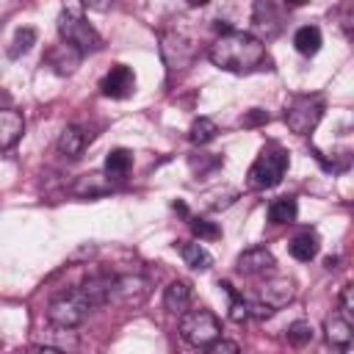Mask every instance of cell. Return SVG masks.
I'll return each instance as SVG.
<instances>
[{
	"label": "cell",
	"instance_id": "12",
	"mask_svg": "<svg viewBox=\"0 0 354 354\" xmlns=\"http://www.w3.org/2000/svg\"><path fill=\"white\" fill-rule=\"evenodd\" d=\"M91 138H94L91 130H86V127H80V124H69V127H64L61 136H58V152H61L64 158H80L83 149L91 144Z\"/></svg>",
	"mask_w": 354,
	"mask_h": 354
},
{
	"label": "cell",
	"instance_id": "21",
	"mask_svg": "<svg viewBox=\"0 0 354 354\" xmlns=\"http://www.w3.org/2000/svg\"><path fill=\"white\" fill-rule=\"evenodd\" d=\"M299 216V205L293 196H279L268 205V221L271 224H293Z\"/></svg>",
	"mask_w": 354,
	"mask_h": 354
},
{
	"label": "cell",
	"instance_id": "15",
	"mask_svg": "<svg viewBox=\"0 0 354 354\" xmlns=\"http://www.w3.org/2000/svg\"><path fill=\"white\" fill-rule=\"evenodd\" d=\"M174 249L180 252L183 263H185L188 268H194V271H207V268L213 266L210 252H207L202 243H196V241H177Z\"/></svg>",
	"mask_w": 354,
	"mask_h": 354
},
{
	"label": "cell",
	"instance_id": "10",
	"mask_svg": "<svg viewBox=\"0 0 354 354\" xmlns=\"http://www.w3.org/2000/svg\"><path fill=\"white\" fill-rule=\"evenodd\" d=\"M274 266H277V260H274V254H271L266 246H252V249L241 252L238 260H235V268H238V274H243V277L268 274V271H274Z\"/></svg>",
	"mask_w": 354,
	"mask_h": 354
},
{
	"label": "cell",
	"instance_id": "24",
	"mask_svg": "<svg viewBox=\"0 0 354 354\" xmlns=\"http://www.w3.org/2000/svg\"><path fill=\"white\" fill-rule=\"evenodd\" d=\"M108 191H111V183H105L102 174H83L75 183V194H80V196H97V194H108Z\"/></svg>",
	"mask_w": 354,
	"mask_h": 354
},
{
	"label": "cell",
	"instance_id": "26",
	"mask_svg": "<svg viewBox=\"0 0 354 354\" xmlns=\"http://www.w3.org/2000/svg\"><path fill=\"white\" fill-rule=\"evenodd\" d=\"M33 44H36V30H33V28H19V30L14 33L11 47H8V55H11V58H17V55L28 53Z\"/></svg>",
	"mask_w": 354,
	"mask_h": 354
},
{
	"label": "cell",
	"instance_id": "22",
	"mask_svg": "<svg viewBox=\"0 0 354 354\" xmlns=\"http://www.w3.org/2000/svg\"><path fill=\"white\" fill-rule=\"evenodd\" d=\"M133 169V152L130 149H111L108 155H105V174L108 177H124L127 171Z\"/></svg>",
	"mask_w": 354,
	"mask_h": 354
},
{
	"label": "cell",
	"instance_id": "32",
	"mask_svg": "<svg viewBox=\"0 0 354 354\" xmlns=\"http://www.w3.org/2000/svg\"><path fill=\"white\" fill-rule=\"evenodd\" d=\"M271 315H274V307H268L266 301H249V318L263 321V318H271Z\"/></svg>",
	"mask_w": 354,
	"mask_h": 354
},
{
	"label": "cell",
	"instance_id": "9",
	"mask_svg": "<svg viewBox=\"0 0 354 354\" xmlns=\"http://www.w3.org/2000/svg\"><path fill=\"white\" fill-rule=\"evenodd\" d=\"M100 91L105 97H111V100H127L136 91V75H133V69L124 66V64H113L105 72V77L100 80Z\"/></svg>",
	"mask_w": 354,
	"mask_h": 354
},
{
	"label": "cell",
	"instance_id": "19",
	"mask_svg": "<svg viewBox=\"0 0 354 354\" xmlns=\"http://www.w3.org/2000/svg\"><path fill=\"white\" fill-rule=\"evenodd\" d=\"M324 329H326V340L332 346H337V348H348L351 346V337H354L351 321H346L343 315H329Z\"/></svg>",
	"mask_w": 354,
	"mask_h": 354
},
{
	"label": "cell",
	"instance_id": "30",
	"mask_svg": "<svg viewBox=\"0 0 354 354\" xmlns=\"http://www.w3.org/2000/svg\"><path fill=\"white\" fill-rule=\"evenodd\" d=\"M241 124L243 127H254V124H268V113L260 111V108H252L246 116H241Z\"/></svg>",
	"mask_w": 354,
	"mask_h": 354
},
{
	"label": "cell",
	"instance_id": "11",
	"mask_svg": "<svg viewBox=\"0 0 354 354\" xmlns=\"http://www.w3.org/2000/svg\"><path fill=\"white\" fill-rule=\"evenodd\" d=\"M44 61H47V66H50L55 75H72V72L80 66L83 53H80L77 47L66 44V41H58V44H53V47L47 50Z\"/></svg>",
	"mask_w": 354,
	"mask_h": 354
},
{
	"label": "cell",
	"instance_id": "20",
	"mask_svg": "<svg viewBox=\"0 0 354 354\" xmlns=\"http://www.w3.org/2000/svg\"><path fill=\"white\" fill-rule=\"evenodd\" d=\"M321 30L315 28V25H301L296 33H293V47L301 53V55H315L318 50H321Z\"/></svg>",
	"mask_w": 354,
	"mask_h": 354
},
{
	"label": "cell",
	"instance_id": "6",
	"mask_svg": "<svg viewBox=\"0 0 354 354\" xmlns=\"http://www.w3.org/2000/svg\"><path fill=\"white\" fill-rule=\"evenodd\" d=\"M180 337L196 348H207L216 337H221V324L210 310H185L180 315Z\"/></svg>",
	"mask_w": 354,
	"mask_h": 354
},
{
	"label": "cell",
	"instance_id": "36",
	"mask_svg": "<svg viewBox=\"0 0 354 354\" xmlns=\"http://www.w3.org/2000/svg\"><path fill=\"white\" fill-rule=\"evenodd\" d=\"M288 6H304V3H310V0H285Z\"/></svg>",
	"mask_w": 354,
	"mask_h": 354
},
{
	"label": "cell",
	"instance_id": "8",
	"mask_svg": "<svg viewBox=\"0 0 354 354\" xmlns=\"http://www.w3.org/2000/svg\"><path fill=\"white\" fill-rule=\"evenodd\" d=\"M149 293V282L138 274H113L111 282V301L116 304H141Z\"/></svg>",
	"mask_w": 354,
	"mask_h": 354
},
{
	"label": "cell",
	"instance_id": "4",
	"mask_svg": "<svg viewBox=\"0 0 354 354\" xmlns=\"http://www.w3.org/2000/svg\"><path fill=\"white\" fill-rule=\"evenodd\" d=\"M324 111L326 105L321 94H293L285 105V124L296 136H310L318 127Z\"/></svg>",
	"mask_w": 354,
	"mask_h": 354
},
{
	"label": "cell",
	"instance_id": "27",
	"mask_svg": "<svg viewBox=\"0 0 354 354\" xmlns=\"http://www.w3.org/2000/svg\"><path fill=\"white\" fill-rule=\"evenodd\" d=\"M188 227L199 241H216L221 235V230L213 221H205V218H196V216H188Z\"/></svg>",
	"mask_w": 354,
	"mask_h": 354
},
{
	"label": "cell",
	"instance_id": "18",
	"mask_svg": "<svg viewBox=\"0 0 354 354\" xmlns=\"http://www.w3.org/2000/svg\"><path fill=\"white\" fill-rule=\"evenodd\" d=\"M318 246H321L318 235H315L313 230H304V232H299V235L288 243V252H290V257L307 263V260H313V257L318 254Z\"/></svg>",
	"mask_w": 354,
	"mask_h": 354
},
{
	"label": "cell",
	"instance_id": "16",
	"mask_svg": "<svg viewBox=\"0 0 354 354\" xmlns=\"http://www.w3.org/2000/svg\"><path fill=\"white\" fill-rule=\"evenodd\" d=\"M163 304H166V310L171 315H183L188 310V304H191V288H188V282H183V279L169 282L166 290H163Z\"/></svg>",
	"mask_w": 354,
	"mask_h": 354
},
{
	"label": "cell",
	"instance_id": "3",
	"mask_svg": "<svg viewBox=\"0 0 354 354\" xmlns=\"http://www.w3.org/2000/svg\"><path fill=\"white\" fill-rule=\"evenodd\" d=\"M285 171H288V152L277 141H268L260 149V155L254 158V163L249 166L246 183L254 191H266V188L279 185L282 177H285Z\"/></svg>",
	"mask_w": 354,
	"mask_h": 354
},
{
	"label": "cell",
	"instance_id": "5",
	"mask_svg": "<svg viewBox=\"0 0 354 354\" xmlns=\"http://www.w3.org/2000/svg\"><path fill=\"white\" fill-rule=\"evenodd\" d=\"M58 33H61V41L77 47L83 55L102 50L100 33H97V30L86 22V17H83L80 11H75V8H64V11L58 14Z\"/></svg>",
	"mask_w": 354,
	"mask_h": 354
},
{
	"label": "cell",
	"instance_id": "13",
	"mask_svg": "<svg viewBox=\"0 0 354 354\" xmlns=\"http://www.w3.org/2000/svg\"><path fill=\"white\" fill-rule=\"evenodd\" d=\"M293 293H296V285L288 277H274V279H268V282L260 285V301H266L274 310L277 307H285L293 299Z\"/></svg>",
	"mask_w": 354,
	"mask_h": 354
},
{
	"label": "cell",
	"instance_id": "23",
	"mask_svg": "<svg viewBox=\"0 0 354 354\" xmlns=\"http://www.w3.org/2000/svg\"><path fill=\"white\" fill-rule=\"evenodd\" d=\"M216 133H218V124L210 119V116H199V119H194V124L188 127V141L191 144H210L213 138H216Z\"/></svg>",
	"mask_w": 354,
	"mask_h": 354
},
{
	"label": "cell",
	"instance_id": "29",
	"mask_svg": "<svg viewBox=\"0 0 354 354\" xmlns=\"http://www.w3.org/2000/svg\"><path fill=\"white\" fill-rule=\"evenodd\" d=\"M337 304H340V315H343L346 321H354V288H351V285H343Z\"/></svg>",
	"mask_w": 354,
	"mask_h": 354
},
{
	"label": "cell",
	"instance_id": "31",
	"mask_svg": "<svg viewBox=\"0 0 354 354\" xmlns=\"http://www.w3.org/2000/svg\"><path fill=\"white\" fill-rule=\"evenodd\" d=\"M207 351H210V354H221V351H227V354H238L241 346L232 343V340H221V337H216V340L207 346Z\"/></svg>",
	"mask_w": 354,
	"mask_h": 354
},
{
	"label": "cell",
	"instance_id": "17",
	"mask_svg": "<svg viewBox=\"0 0 354 354\" xmlns=\"http://www.w3.org/2000/svg\"><path fill=\"white\" fill-rule=\"evenodd\" d=\"M252 22H254V28H257L266 39L274 36V33L279 30V14H277L274 3H271V0H257V3H254V14H252Z\"/></svg>",
	"mask_w": 354,
	"mask_h": 354
},
{
	"label": "cell",
	"instance_id": "1",
	"mask_svg": "<svg viewBox=\"0 0 354 354\" xmlns=\"http://www.w3.org/2000/svg\"><path fill=\"white\" fill-rule=\"evenodd\" d=\"M210 61L224 69V72H235V75H249V72H263V69H274L271 55L266 53L263 39L243 33V30H227L221 33L210 50H207Z\"/></svg>",
	"mask_w": 354,
	"mask_h": 354
},
{
	"label": "cell",
	"instance_id": "7",
	"mask_svg": "<svg viewBox=\"0 0 354 354\" xmlns=\"http://www.w3.org/2000/svg\"><path fill=\"white\" fill-rule=\"evenodd\" d=\"M160 58H163L169 75L183 72V69H188L194 64L196 44L185 33H180V30H163L160 33Z\"/></svg>",
	"mask_w": 354,
	"mask_h": 354
},
{
	"label": "cell",
	"instance_id": "33",
	"mask_svg": "<svg viewBox=\"0 0 354 354\" xmlns=\"http://www.w3.org/2000/svg\"><path fill=\"white\" fill-rule=\"evenodd\" d=\"M80 3H83L86 8H91V11H108L113 0H80Z\"/></svg>",
	"mask_w": 354,
	"mask_h": 354
},
{
	"label": "cell",
	"instance_id": "2",
	"mask_svg": "<svg viewBox=\"0 0 354 354\" xmlns=\"http://www.w3.org/2000/svg\"><path fill=\"white\" fill-rule=\"evenodd\" d=\"M91 310H97L94 301H91V296L86 293L83 285H75L72 290H66V293H61L58 299L50 301L47 318L58 329H64V326L66 329H75V326H80L91 315Z\"/></svg>",
	"mask_w": 354,
	"mask_h": 354
},
{
	"label": "cell",
	"instance_id": "28",
	"mask_svg": "<svg viewBox=\"0 0 354 354\" xmlns=\"http://www.w3.org/2000/svg\"><path fill=\"white\" fill-rule=\"evenodd\" d=\"M310 340H313V326H310L307 321H296V324L288 326V343H290V346L301 348V346H307Z\"/></svg>",
	"mask_w": 354,
	"mask_h": 354
},
{
	"label": "cell",
	"instance_id": "34",
	"mask_svg": "<svg viewBox=\"0 0 354 354\" xmlns=\"http://www.w3.org/2000/svg\"><path fill=\"white\" fill-rule=\"evenodd\" d=\"M185 3H188V6H191V8H199V6H207V3H210V0H185Z\"/></svg>",
	"mask_w": 354,
	"mask_h": 354
},
{
	"label": "cell",
	"instance_id": "35",
	"mask_svg": "<svg viewBox=\"0 0 354 354\" xmlns=\"http://www.w3.org/2000/svg\"><path fill=\"white\" fill-rule=\"evenodd\" d=\"M324 266H326V268H335V266H337V257H326Z\"/></svg>",
	"mask_w": 354,
	"mask_h": 354
},
{
	"label": "cell",
	"instance_id": "25",
	"mask_svg": "<svg viewBox=\"0 0 354 354\" xmlns=\"http://www.w3.org/2000/svg\"><path fill=\"white\" fill-rule=\"evenodd\" d=\"M218 288L230 296V318H232V321H246V318H249V301H246L230 282H218Z\"/></svg>",
	"mask_w": 354,
	"mask_h": 354
},
{
	"label": "cell",
	"instance_id": "14",
	"mask_svg": "<svg viewBox=\"0 0 354 354\" xmlns=\"http://www.w3.org/2000/svg\"><path fill=\"white\" fill-rule=\"evenodd\" d=\"M25 130V119L19 111L11 108H0V149H11Z\"/></svg>",
	"mask_w": 354,
	"mask_h": 354
}]
</instances>
